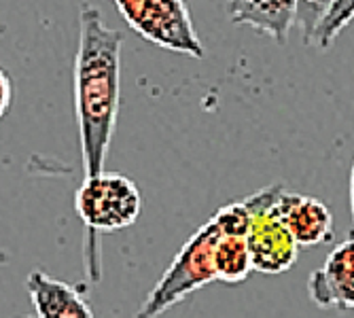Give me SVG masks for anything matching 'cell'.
I'll list each match as a JSON object with an SVG mask.
<instances>
[{
  "label": "cell",
  "mask_w": 354,
  "mask_h": 318,
  "mask_svg": "<svg viewBox=\"0 0 354 318\" xmlns=\"http://www.w3.org/2000/svg\"><path fill=\"white\" fill-rule=\"evenodd\" d=\"M121 43L123 35L106 24L100 9L83 3L75 57V115L85 176L104 172L115 136L121 91Z\"/></svg>",
  "instance_id": "cell-1"
},
{
  "label": "cell",
  "mask_w": 354,
  "mask_h": 318,
  "mask_svg": "<svg viewBox=\"0 0 354 318\" xmlns=\"http://www.w3.org/2000/svg\"><path fill=\"white\" fill-rule=\"evenodd\" d=\"M221 236L223 230L210 216L176 252L174 261L151 289L134 318H159L187 295L214 282V246Z\"/></svg>",
  "instance_id": "cell-2"
},
{
  "label": "cell",
  "mask_w": 354,
  "mask_h": 318,
  "mask_svg": "<svg viewBox=\"0 0 354 318\" xmlns=\"http://www.w3.org/2000/svg\"><path fill=\"white\" fill-rule=\"evenodd\" d=\"M113 5L145 41L196 59L206 55L185 0H113Z\"/></svg>",
  "instance_id": "cell-3"
},
{
  "label": "cell",
  "mask_w": 354,
  "mask_h": 318,
  "mask_svg": "<svg viewBox=\"0 0 354 318\" xmlns=\"http://www.w3.org/2000/svg\"><path fill=\"white\" fill-rule=\"evenodd\" d=\"M75 208L89 232L113 234L136 223L142 198L136 183L119 172L85 176L75 194Z\"/></svg>",
  "instance_id": "cell-4"
},
{
  "label": "cell",
  "mask_w": 354,
  "mask_h": 318,
  "mask_svg": "<svg viewBox=\"0 0 354 318\" xmlns=\"http://www.w3.org/2000/svg\"><path fill=\"white\" fill-rule=\"evenodd\" d=\"M284 185L276 183L248 196L252 204V221L246 232V244L252 270L261 274H282L291 270L299 257V246L284 227L276 212V200Z\"/></svg>",
  "instance_id": "cell-5"
},
{
  "label": "cell",
  "mask_w": 354,
  "mask_h": 318,
  "mask_svg": "<svg viewBox=\"0 0 354 318\" xmlns=\"http://www.w3.org/2000/svg\"><path fill=\"white\" fill-rule=\"evenodd\" d=\"M308 295L323 310H354V236L337 244L310 274Z\"/></svg>",
  "instance_id": "cell-6"
},
{
  "label": "cell",
  "mask_w": 354,
  "mask_h": 318,
  "mask_svg": "<svg viewBox=\"0 0 354 318\" xmlns=\"http://www.w3.org/2000/svg\"><path fill=\"white\" fill-rule=\"evenodd\" d=\"M276 212L297 246H318L333 238L331 210L316 198L282 189L276 200Z\"/></svg>",
  "instance_id": "cell-7"
},
{
  "label": "cell",
  "mask_w": 354,
  "mask_h": 318,
  "mask_svg": "<svg viewBox=\"0 0 354 318\" xmlns=\"http://www.w3.org/2000/svg\"><path fill=\"white\" fill-rule=\"evenodd\" d=\"M26 289L37 318H95L79 286L57 280L43 270L28 274Z\"/></svg>",
  "instance_id": "cell-8"
},
{
  "label": "cell",
  "mask_w": 354,
  "mask_h": 318,
  "mask_svg": "<svg viewBox=\"0 0 354 318\" xmlns=\"http://www.w3.org/2000/svg\"><path fill=\"white\" fill-rule=\"evenodd\" d=\"M227 13L232 24L252 28L278 43H284L295 26L297 0H230Z\"/></svg>",
  "instance_id": "cell-9"
},
{
  "label": "cell",
  "mask_w": 354,
  "mask_h": 318,
  "mask_svg": "<svg viewBox=\"0 0 354 318\" xmlns=\"http://www.w3.org/2000/svg\"><path fill=\"white\" fill-rule=\"evenodd\" d=\"M252 272L246 236L223 234L214 246V274L225 284H240Z\"/></svg>",
  "instance_id": "cell-10"
},
{
  "label": "cell",
  "mask_w": 354,
  "mask_h": 318,
  "mask_svg": "<svg viewBox=\"0 0 354 318\" xmlns=\"http://www.w3.org/2000/svg\"><path fill=\"white\" fill-rule=\"evenodd\" d=\"M352 21H354V0H333L327 13L320 17L318 26L314 28L310 45L329 49L333 41L342 35V30Z\"/></svg>",
  "instance_id": "cell-11"
},
{
  "label": "cell",
  "mask_w": 354,
  "mask_h": 318,
  "mask_svg": "<svg viewBox=\"0 0 354 318\" xmlns=\"http://www.w3.org/2000/svg\"><path fill=\"white\" fill-rule=\"evenodd\" d=\"M333 0H297V17L295 24L301 28V41L310 45V39L314 35V28L318 26Z\"/></svg>",
  "instance_id": "cell-12"
},
{
  "label": "cell",
  "mask_w": 354,
  "mask_h": 318,
  "mask_svg": "<svg viewBox=\"0 0 354 318\" xmlns=\"http://www.w3.org/2000/svg\"><path fill=\"white\" fill-rule=\"evenodd\" d=\"M13 102V83L9 79V75L0 68V121L5 119V115L9 113Z\"/></svg>",
  "instance_id": "cell-13"
},
{
  "label": "cell",
  "mask_w": 354,
  "mask_h": 318,
  "mask_svg": "<svg viewBox=\"0 0 354 318\" xmlns=\"http://www.w3.org/2000/svg\"><path fill=\"white\" fill-rule=\"evenodd\" d=\"M350 210H352V225H354V166L350 174Z\"/></svg>",
  "instance_id": "cell-14"
},
{
  "label": "cell",
  "mask_w": 354,
  "mask_h": 318,
  "mask_svg": "<svg viewBox=\"0 0 354 318\" xmlns=\"http://www.w3.org/2000/svg\"><path fill=\"white\" fill-rule=\"evenodd\" d=\"M24 318H37V316H24Z\"/></svg>",
  "instance_id": "cell-15"
}]
</instances>
